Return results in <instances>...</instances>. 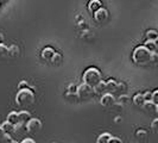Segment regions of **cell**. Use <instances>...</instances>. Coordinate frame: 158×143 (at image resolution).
Instances as JSON below:
<instances>
[{"label":"cell","mask_w":158,"mask_h":143,"mask_svg":"<svg viewBox=\"0 0 158 143\" xmlns=\"http://www.w3.org/2000/svg\"><path fill=\"white\" fill-rule=\"evenodd\" d=\"M35 100H36V95H35V92L31 88L18 89L16 94V104L19 107L26 109V107L33 105Z\"/></svg>","instance_id":"1"},{"label":"cell","mask_w":158,"mask_h":143,"mask_svg":"<svg viewBox=\"0 0 158 143\" xmlns=\"http://www.w3.org/2000/svg\"><path fill=\"white\" fill-rule=\"evenodd\" d=\"M105 84H106V93H112L113 94L114 92H117L118 82L115 80L110 79L108 81H105Z\"/></svg>","instance_id":"9"},{"label":"cell","mask_w":158,"mask_h":143,"mask_svg":"<svg viewBox=\"0 0 158 143\" xmlns=\"http://www.w3.org/2000/svg\"><path fill=\"white\" fill-rule=\"evenodd\" d=\"M146 40L148 41H157L158 40V35L156 30H148L146 31Z\"/></svg>","instance_id":"21"},{"label":"cell","mask_w":158,"mask_h":143,"mask_svg":"<svg viewBox=\"0 0 158 143\" xmlns=\"http://www.w3.org/2000/svg\"><path fill=\"white\" fill-rule=\"evenodd\" d=\"M135 137H137L139 141L145 140V138H148V132H146L144 129H138V130L135 131Z\"/></svg>","instance_id":"22"},{"label":"cell","mask_w":158,"mask_h":143,"mask_svg":"<svg viewBox=\"0 0 158 143\" xmlns=\"http://www.w3.org/2000/svg\"><path fill=\"white\" fill-rule=\"evenodd\" d=\"M146 110H149L150 112H153V113H157V110H158V105L156 104H153L152 102H145V104L143 105Z\"/></svg>","instance_id":"18"},{"label":"cell","mask_w":158,"mask_h":143,"mask_svg":"<svg viewBox=\"0 0 158 143\" xmlns=\"http://www.w3.org/2000/svg\"><path fill=\"white\" fill-rule=\"evenodd\" d=\"M151 129H152L155 132H157V130H158V119L157 118L153 119V122H152V124H151Z\"/></svg>","instance_id":"27"},{"label":"cell","mask_w":158,"mask_h":143,"mask_svg":"<svg viewBox=\"0 0 158 143\" xmlns=\"http://www.w3.org/2000/svg\"><path fill=\"white\" fill-rule=\"evenodd\" d=\"M31 118V113L26 110H22V111L18 112V119H19V123L25 124L29 119Z\"/></svg>","instance_id":"13"},{"label":"cell","mask_w":158,"mask_h":143,"mask_svg":"<svg viewBox=\"0 0 158 143\" xmlns=\"http://www.w3.org/2000/svg\"><path fill=\"white\" fill-rule=\"evenodd\" d=\"M102 7V4H101V1L100 0H90L89 2H88V10L90 11V12H96L99 8Z\"/></svg>","instance_id":"12"},{"label":"cell","mask_w":158,"mask_h":143,"mask_svg":"<svg viewBox=\"0 0 158 143\" xmlns=\"http://www.w3.org/2000/svg\"><path fill=\"white\" fill-rule=\"evenodd\" d=\"M82 80H83V84H86V85H88V86H90V87L93 88L102 80V74H101V72L99 71L98 68L89 67L83 73Z\"/></svg>","instance_id":"2"},{"label":"cell","mask_w":158,"mask_h":143,"mask_svg":"<svg viewBox=\"0 0 158 143\" xmlns=\"http://www.w3.org/2000/svg\"><path fill=\"white\" fill-rule=\"evenodd\" d=\"M62 60H63L62 55H61L60 53H55V54H54V56H52V58L50 60V62H51L52 64H55V66H58V64H61Z\"/></svg>","instance_id":"20"},{"label":"cell","mask_w":158,"mask_h":143,"mask_svg":"<svg viewBox=\"0 0 158 143\" xmlns=\"http://www.w3.org/2000/svg\"><path fill=\"white\" fill-rule=\"evenodd\" d=\"M153 104H156L158 105V89H155L153 92H152V94H151V100Z\"/></svg>","instance_id":"24"},{"label":"cell","mask_w":158,"mask_h":143,"mask_svg":"<svg viewBox=\"0 0 158 143\" xmlns=\"http://www.w3.org/2000/svg\"><path fill=\"white\" fill-rule=\"evenodd\" d=\"M151 94H152V92H150V91H146L145 93H143L144 100H145V102H150V100H151Z\"/></svg>","instance_id":"28"},{"label":"cell","mask_w":158,"mask_h":143,"mask_svg":"<svg viewBox=\"0 0 158 143\" xmlns=\"http://www.w3.org/2000/svg\"><path fill=\"white\" fill-rule=\"evenodd\" d=\"M151 55L152 53L149 51L144 46H139L133 50L132 58L137 64H148L151 62Z\"/></svg>","instance_id":"3"},{"label":"cell","mask_w":158,"mask_h":143,"mask_svg":"<svg viewBox=\"0 0 158 143\" xmlns=\"http://www.w3.org/2000/svg\"><path fill=\"white\" fill-rule=\"evenodd\" d=\"M6 1H7V0H0V5L4 4V2H6Z\"/></svg>","instance_id":"32"},{"label":"cell","mask_w":158,"mask_h":143,"mask_svg":"<svg viewBox=\"0 0 158 143\" xmlns=\"http://www.w3.org/2000/svg\"><path fill=\"white\" fill-rule=\"evenodd\" d=\"M0 124H1V123H0Z\"/></svg>","instance_id":"33"},{"label":"cell","mask_w":158,"mask_h":143,"mask_svg":"<svg viewBox=\"0 0 158 143\" xmlns=\"http://www.w3.org/2000/svg\"><path fill=\"white\" fill-rule=\"evenodd\" d=\"M25 130L29 132V134H36L38 132L40 129H42V122L38 118H30L25 124Z\"/></svg>","instance_id":"5"},{"label":"cell","mask_w":158,"mask_h":143,"mask_svg":"<svg viewBox=\"0 0 158 143\" xmlns=\"http://www.w3.org/2000/svg\"><path fill=\"white\" fill-rule=\"evenodd\" d=\"M6 56H8V47L5 46L4 43H1L0 44V58H4Z\"/></svg>","instance_id":"23"},{"label":"cell","mask_w":158,"mask_h":143,"mask_svg":"<svg viewBox=\"0 0 158 143\" xmlns=\"http://www.w3.org/2000/svg\"><path fill=\"white\" fill-rule=\"evenodd\" d=\"M100 104L103 107H112L117 104V99H115L114 94H112V93H105V94L101 95Z\"/></svg>","instance_id":"6"},{"label":"cell","mask_w":158,"mask_h":143,"mask_svg":"<svg viewBox=\"0 0 158 143\" xmlns=\"http://www.w3.org/2000/svg\"><path fill=\"white\" fill-rule=\"evenodd\" d=\"M144 47L146 48L151 53H157V49H158V43L157 41H148L144 43Z\"/></svg>","instance_id":"14"},{"label":"cell","mask_w":158,"mask_h":143,"mask_svg":"<svg viewBox=\"0 0 158 143\" xmlns=\"http://www.w3.org/2000/svg\"><path fill=\"white\" fill-rule=\"evenodd\" d=\"M132 103L135 104V106H143V105L145 104V100H144L143 93H137V94L132 98Z\"/></svg>","instance_id":"16"},{"label":"cell","mask_w":158,"mask_h":143,"mask_svg":"<svg viewBox=\"0 0 158 143\" xmlns=\"http://www.w3.org/2000/svg\"><path fill=\"white\" fill-rule=\"evenodd\" d=\"M111 137H112V135L110 132H102V134H100V135L98 136L96 143H108Z\"/></svg>","instance_id":"17"},{"label":"cell","mask_w":158,"mask_h":143,"mask_svg":"<svg viewBox=\"0 0 158 143\" xmlns=\"http://www.w3.org/2000/svg\"><path fill=\"white\" fill-rule=\"evenodd\" d=\"M93 92H94V94L98 95H102L106 93V84H105L103 80H101L96 86L93 87Z\"/></svg>","instance_id":"11"},{"label":"cell","mask_w":158,"mask_h":143,"mask_svg":"<svg viewBox=\"0 0 158 143\" xmlns=\"http://www.w3.org/2000/svg\"><path fill=\"white\" fill-rule=\"evenodd\" d=\"M76 88H77V86H75V85H69L68 86V92L67 93H70V94H75L76 93Z\"/></svg>","instance_id":"26"},{"label":"cell","mask_w":158,"mask_h":143,"mask_svg":"<svg viewBox=\"0 0 158 143\" xmlns=\"http://www.w3.org/2000/svg\"><path fill=\"white\" fill-rule=\"evenodd\" d=\"M94 19L98 23H101V24L107 22V19H108V11L103 7L99 8L96 12H94Z\"/></svg>","instance_id":"7"},{"label":"cell","mask_w":158,"mask_h":143,"mask_svg":"<svg viewBox=\"0 0 158 143\" xmlns=\"http://www.w3.org/2000/svg\"><path fill=\"white\" fill-rule=\"evenodd\" d=\"M4 40H5V37H4V35H2L1 32H0V44H1L2 42H4Z\"/></svg>","instance_id":"31"},{"label":"cell","mask_w":158,"mask_h":143,"mask_svg":"<svg viewBox=\"0 0 158 143\" xmlns=\"http://www.w3.org/2000/svg\"><path fill=\"white\" fill-rule=\"evenodd\" d=\"M6 120L10 122L11 124H13V125H17V124L19 123V119H18V112H16V111L10 112V113L7 115Z\"/></svg>","instance_id":"15"},{"label":"cell","mask_w":158,"mask_h":143,"mask_svg":"<svg viewBox=\"0 0 158 143\" xmlns=\"http://www.w3.org/2000/svg\"><path fill=\"white\" fill-rule=\"evenodd\" d=\"M24 88H30L29 84L25 81V80H22L19 84H18V89H24Z\"/></svg>","instance_id":"25"},{"label":"cell","mask_w":158,"mask_h":143,"mask_svg":"<svg viewBox=\"0 0 158 143\" xmlns=\"http://www.w3.org/2000/svg\"><path fill=\"white\" fill-rule=\"evenodd\" d=\"M76 95H77V99L87 100V99H90L94 95V92H93V88L90 86H88V85L82 82L76 88Z\"/></svg>","instance_id":"4"},{"label":"cell","mask_w":158,"mask_h":143,"mask_svg":"<svg viewBox=\"0 0 158 143\" xmlns=\"http://www.w3.org/2000/svg\"><path fill=\"white\" fill-rule=\"evenodd\" d=\"M108 143H123V141H121V138H119L117 136H112Z\"/></svg>","instance_id":"29"},{"label":"cell","mask_w":158,"mask_h":143,"mask_svg":"<svg viewBox=\"0 0 158 143\" xmlns=\"http://www.w3.org/2000/svg\"><path fill=\"white\" fill-rule=\"evenodd\" d=\"M20 143H36V141H35V140H32V138H24Z\"/></svg>","instance_id":"30"},{"label":"cell","mask_w":158,"mask_h":143,"mask_svg":"<svg viewBox=\"0 0 158 143\" xmlns=\"http://www.w3.org/2000/svg\"><path fill=\"white\" fill-rule=\"evenodd\" d=\"M55 53L56 51L51 47H45L42 50V58L45 60V61H50Z\"/></svg>","instance_id":"10"},{"label":"cell","mask_w":158,"mask_h":143,"mask_svg":"<svg viewBox=\"0 0 158 143\" xmlns=\"http://www.w3.org/2000/svg\"><path fill=\"white\" fill-rule=\"evenodd\" d=\"M19 53H20V50H19V48L17 47V46H11V47H8V56H11V57H17V56H19Z\"/></svg>","instance_id":"19"},{"label":"cell","mask_w":158,"mask_h":143,"mask_svg":"<svg viewBox=\"0 0 158 143\" xmlns=\"http://www.w3.org/2000/svg\"><path fill=\"white\" fill-rule=\"evenodd\" d=\"M0 129H1V131H2L5 135H11V134H13V132H15L16 127H15L13 124H11L10 122L5 120L4 123H1V124H0Z\"/></svg>","instance_id":"8"}]
</instances>
